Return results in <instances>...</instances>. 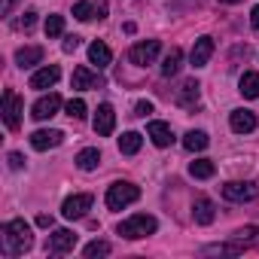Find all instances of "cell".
<instances>
[{
  "instance_id": "obj_2",
  "label": "cell",
  "mask_w": 259,
  "mask_h": 259,
  "mask_svg": "<svg viewBox=\"0 0 259 259\" xmlns=\"http://www.w3.org/2000/svg\"><path fill=\"white\" fill-rule=\"evenodd\" d=\"M156 229H159L156 217H150V213H135V217L122 220L116 232H119L122 238H132V241H138V238H147V235H153Z\"/></svg>"
},
{
  "instance_id": "obj_20",
  "label": "cell",
  "mask_w": 259,
  "mask_h": 259,
  "mask_svg": "<svg viewBox=\"0 0 259 259\" xmlns=\"http://www.w3.org/2000/svg\"><path fill=\"white\" fill-rule=\"evenodd\" d=\"M43 61V46H22L19 52H16V64L25 70V67H34V64H40Z\"/></svg>"
},
{
  "instance_id": "obj_21",
  "label": "cell",
  "mask_w": 259,
  "mask_h": 259,
  "mask_svg": "<svg viewBox=\"0 0 259 259\" xmlns=\"http://www.w3.org/2000/svg\"><path fill=\"white\" fill-rule=\"evenodd\" d=\"M207 144H210V138L204 132H186L183 135V150L186 153H201V150H207Z\"/></svg>"
},
{
  "instance_id": "obj_41",
  "label": "cell",
  "mask_w": 259,
  "mask_h": 259,
  "mask_svg": "<svg viewBox=\"0 0 259 259\" xmlns=\"http://www.w3.org/2000/svg\"><path fill=\"white\" fill-rule=\"evenodd\" d=\"M220 4H241V0H220Z\"/></svg>"
},
{
  "instance_id": "obj_9",
  "label": "cell",
  "mask_w": 259,
  "mask_h": 259,
  "mask_svg": "<svg viewBox=\"0 0 259 259\" xmlns=\"http://www.w3.org/2000/svg\"><path fill=\"white\" fill-rule=\"evenodd\" d=\"M61 141H64V132H58V128H40V132L31 135V147H34L37 153H46V150L58 147Z\"/></svg>"
},
{
  "instance_id": "obj_13",
  "label": "cell",
  "mask_w": 259,
  "mask_h": 259,
  "mask_svg": "<svg viewBox=\"0 0 259 259\" xmlns=\"http://www.w3.org/2000/svg\"><path fill=\"white\" fill-rule=\"evenodd\" d=\"M147 135H150V141H153L159 150H165V147H171V144H174V132H171V125H168V122L153 119V122L147 125Z\"/></svg>"
},
{
  "instance_id": "obj_36",
  "label": "cell",
  "mask_w": 259,
  "mask_h": 259,
  "mask_svg": "<svg viewBox=\"0 0 259 259\" xmlns=\"http://www.w3.org/2000/svg\"><path fill=\"white\" fill-rule=\"evenodd\" d=\"M22 165H25V159H22V153H10V168H13V171H19Z\"/></svg>"
},
{
  "instance_id": "obj_26",
  "label": "cell",
  "mask_w": 259,
  "mask_h": 259,
  "mask_svg": "<svg viewBox=\"0 0 259 259\" xmlns=\"http://www.w3.org/2000/svg\"><path fill=\"white\" fill-rule=\"evenodd\" d=\"M213 162L210 159H195L192 165H189V174L195 177V180H207V177H213Z\"/></svg>"
},
{
  "instance_id": "obj_24",
  "label": "cell",
  "mask_w": 259,
  "mask_h": 259,
  "mask_svg": "<svg viewBox=\"0 0 259 259\" xmlns=\"http://www.w3.org/2000/svg\"><path fill=\"white\" fill-rule=\"evenodd\" d=\"M98 165H101V153H98L95 147L79 150V156H76V168H79V171H95Z\"/></svg>"
},
{
  "instance_id": "obj_10",
  "label": "cell",
  "mask_w": 259,
  "mask_h": 259,
  "mask_svg": "<svg viewBox=\"0 0 259 259\" xmlns=\"http://www.w3.org/2000/svg\"><path fill=\"white\" fill-rule=\"evenodd\" d=\"M198 98H201V85H198L195 79H183L180 89H177V95H174L177 107H183V110H195Z\"/></svg>"
},
{
  "instance_id": "obj_28",
  "label": "cell",
  "mask_w": 259,
  "mask_h": 259,
  "mask_svg": "<svg viewBox=\"0 0 259 259\" xmlns=\"http://www.w3.org/2000/svg\"><path fill=\"white\" fill-rule=\"evenodd\" d=\"M98 13H95V4H89V0H79V4H73V19L79 22H92Z\"/></svg>"
},
{
  "instance_id": "obj_39",
  "label": "cell",
  "mask_w": 259,
  "mask_h": 259,
  "mask_svg": "<svg viewBox=\"0 0 259 259\" xmlns=\"http://www.w3.org/2000/svg\"><path fill=\"white\" fill-rule=\"evenodd\" d=\"M37 226H43V229H52V217L40 213V217H37Z\"/></svg>"
},
{
  "instance_id": "obj_8",
  "label": "cell",
  "mask_w": 259,
  "mask_h": 259,
  "mask_svg": "<svg viewBox=\"0 0 259 259\" xmlns=\"http://www.w3.org/2000/svg\"><path fill=\"white\" fill-rule=\"evenodd\" d=\"M159 49H162V43H159V40H144V43L132 46L128 58H132V64H141V67H147V64H153V61H156Z\"/></svg>"
},
{
  "instance_id": "obj_6",
  "label": "cell",
  "mask_w": 259,
  "mask_h": 259,
  "mask_svg": "<svg viewBox=\"0 0 259 259\" xmlns=\"http://www.w3.org/2000/svg\"><path fill=\"white\" fill-rule=\"evenodd\" d=\"M92 128H95V135H98V138H110V135H113V128H116V110H113L110 104H101V107L95 110Z\"/></svg>"
},
{
  "instance_id": "obj_38",
  "label": "cell",
  "mask_w": 259,
  "mask_h": 259,
  "mask_svg": "<svg viewBox=\"0 0 259 259\" xmlns=\"http://www.w3.org/2000/svg\"><path fill=\"white\" fill-rule=\"evenodd\" d=\"M16 4H19V0H4V7H0V13H4V16H10Z\"/></svg>"
},
{
  "instance_id": "obj_14",
  "label": "cell",
  "mask_w": 259,
  "mask_h": 259,
  "mask_svg": "<svg viewBox=\"0 0 259 259\" xmlns=\"http://www.w3.org/2000/svg\"><path fill=\"white\" fill-rule=\"evenodd\" d=\"M210 55H213V37H198L189 52V61H192V67H204L210 61Z\"/></svg>"
},
{
  "instance_id": "obj_31",
  "label": "cell",
  "mask_w": 259,
  "mask_h": 259,
  "mask_svg": "<svg viewBox=\"0 0 259 259\" xmlns=\"http://www.w3.org/2000/svg\"><path fill=\"white\" fill-rule=\"evenodd\" d=\"M64 34V16H49L46 19V37H61Z\"/></svg>"
},
{
  "instance_id": "obj_29",
  "label": "cell",
  "mask_w": 259,
  "mask_h": 259,
  "mask_svg": "<svg viewBox=\"0 0 259 259\" xmlns=\"http://www.w3.org/2000/svg\"><path fill=\"white\" fill-rule=\"evenodd\" d=\"M85 259H101V256H110V244L107 241H92V244H85Z\"/></svg>"
},
{
  "instance_id": "obj_11",
  "label": "cell",
  "mask_w": 259,
  "mask_h": 259,
  "mask_svg": "<svg viewBox=\"0 0 259 259\" xmlns=\"http://www.w3.org/2000/svg\"><path fill=\"white\" fill-rule=\"evenodd\" d=\"M76 247V235L70 232V229H55L52 235H49V244H46V253H52V256H58V253H67V250H73Z\"/></svg>"
},
{
  "instance_id": "obj_35",
  "label": "cell",
  "mask_w": 259,
  "mask_h": 259,
  "mask_svg": "<svg viewBox=\"0 0 259 259\" xmlns=\"http://www.w3.org/2000/svg\"><path fill=\"white\" fill-rule=\"evenodd\" d=\"M135 113H138V116H150V113H153V104H150V101H138Z\"/></svg>"
},
{
  "instance_id": "obj_22",
  "label": "cell",
  "mask_w": 259,
  "mask_h": 259,
  "mask_svg": "<svg viewBox=\"0 0 259 259\" xmlns=\"http://www.w3.org/2000/svg\"><path fill=\"white\" fill-rule=\"evenodd\" d=\"M238 92L247 98V101H253V98H259V73H253V70H247L244 76H241V82H238Z\"/></svg>"
},
{
  "instance_id": "obj_1",
  "label": "cell",
  "mask_w": 259,
  "mask_h": 259,
  "mask_svg": "<svg viewBox=\"0 0 259 259\" xmlns=\"http://www.w3.org/2000/svg\"><path fill=\"white\" fill-rule=\"evenodd\" d=\"M4 253L7 256H22L34 247V235H31V226L25 220H10L4 223Z\"/></svg>"
},
{
  "instance_id": "obj_32",
  "label": "cell",
  "mask_w": 259,
  "mask_h": 259,
  "mask_svg": "<svg viewBox=\"0 0 259 259\" xmlns=\"http://www.w3.org/2000/svg\"><path fill=\"white\" fill-rule=\"evenodd\" d=\"M235 238H238L241 244H253V247H259V229H256V226H247V229L235 232Z\"/></svg>"
},
{
  "instance_id": "obj_17",
  "label": "cell",
  "mask_w": 259,
  "mask_h": 259,
  "mask_svg": "<svg viewBox=\"0 0 259 259\" xmlns=\"http://www.w3.org/2000/svg\"><path fill=\"white\" fill-rule=\"evenodd\" d=\"M192 217H195V223L198 226H210L213 223V217H217V204L210 201V198H195V204H192Z\"/></svg>"
},
{
  "instance_id": "obj_15",
  "label": "cell",
  "mask_w": 259,
  "mask_h": 259,
  "mask_svg": "<svg viewBox=\"0 0 259 259\" xmlns=\"http://www.w3.org/2000/svg\"><path fill=\"white\" fill-rule=\"evenodd\" d=\"M58 76H61L58 64H46V67H40V70L31 76V89H37V92H43V89H52V85L58 82Z\"/></svg>"
},
{
  "instance_id": "obj_27",
  "label": "cell",
  "mask_w": 259,
  "mask_h": 259,
  "mask_svg": "<svg viewBox=\"0 0 259 259\" xmlns=\"http://www.w3.org/2000/svg\"><path fill=\"white\" fill-rule=\"evenodd\" d=\"M244 247L247 244H241L235 238L232 244H210V247H204V253H229V256H238V253H244Z\"/></svg>"
},
{
  "instance_id": "obj_18",
  "label": "cell",
  "mask_w": 259,
  "mask_h": 259,
  "mask_svg": "<svg viewBox=\"0 0 259 259\" xmlns=\"http://www.w3.org/2000/svg\"><path fill=\"white\" fill-rule=\"evenodd\" d=\"M70 85H73V89H79V92H82V89H95V85H101V76H98L95 70H89L85 64H79V67L73 70Z\"/></svg>"
},
{
  "instance_id": "obj_30",
  "label": "cell",
  "mask_w": 259,
  "mask_h": 259,
  "mask_svg": "<svg viewBox=\"0 0 259 259\" xmlns=\"http://www.w3.org/2000/svg\"><path fill=\"white\" fill-rule=\"evenodd\" d=\"M64 110H67V116H70V119H85V110H89V107H85V101H82V98H70Z\"/></svg>"
},
{
  "instance_id": "obj_3",
  "label": "cell",
  "mask_w": 259,
  "mask_h": 259,
  "mask_svg": "<svg viewBox=\"0 0 259 259\" xmlns=\"http://www.w3.org/2000/svg\"><path fill=\"white\" fill-rule=\"evenodd\" d=\"M141 198V189L135 186V183H125V180H119V183H113L110 189H107V207L110 210H122V207H128V204H135Z\"/></svg>"
},
{
  "instance_id": "obj_4",
  "label": "cell",
  "mask_w": 259,
  "mask_h": 259,
  "mask_svg": "<svg viewBox=\"0 0 259 259\" xmlns=\"http://www.w3.org/2000/svg\"><path fill=\"white\" fill-rule=\"evenodd\" d=\"M22 113H25V101L13 89H7L4 92V122H7L10 132H16V128L22 125Z\"/></svg>"
},
{
  "instance_id": "obj_23",
  "label": "cell",
  "mask_w": 259,
  "mask_h": 259,
  "mask_svg": "<svg viewBox=\"0 0 259 259\" xmlns=\"http://www.w3.org/2000/svg\"><path fill=\"white\" fill-rule=\"evenodd\" d=\"M180 67H183V52L174 46V49L165 55V61H162V76H177Z\"/></svg>"
},
{
  "instance_id": "obj_37",
  "label": "cell",
  "mask_w": 259,
  "mask_h": 259,
  "mask_svg": "<svg viewBox=\"0 0 259 259\" xmlns=\"http://www.w3.org/2000/svg\"><path fill=\"white\" fill-rule=\"evenodd\" d=\"M95 13L98 19H107V0H95Z\"/></svg>"
},
{
  "instance_id": "obj_16",
  "label": "cell",
  "mask_w": 259,
  "mask_h": 259,
  "mask_svg": "<svg viewBox=\"0 0 259 259\" xmlns=\"http://www.w3.org/2000/svg\"><path fill=\"white\" fill-rule=\"evenodd\" d=\"M229 125H232L235 135H247V132H253V128H256V116L250 110H232Z\"/></svg>"
},
{
  "instance_id": "obj_12",
  "label": "cell",
  "mask_w": 259,
  "mask_h": 259,
  "mask_svg": "<svg viewBox=\"0 0 259 259\" xmlns=\"http://www.w3.org/2000/svg\"><path fill=\"white\" fill-rule=\"evenodd\" d=\"M58 107H61V98H58L55 92H49V95H43V98L31 107V116H34L37 122H46V119H52V116L58 113Z\"/></svg>"
},
{
  "instance_id": "obj_19",
  "label": "cell",
  "mask_w": 259,
  "mask_h": 259,
  "mask_svg": "<svg viewBox=\"0 0 259 259\" xmlns=\"http://www.w3.org/2000/svg\"><path fill=\"white\" fill-rule=\"evenodd\" d=\"M89 61H92L98 70H104V67L113 61V52H110V46H107V43H101V40H95V43L89 46Z\"/></svg>"
},
{
  "instance_id": "obj_33",
  "label": "cell",
  "mask_w": 259,
  "mask_h": 259,
  "mask_svg": "<svg viewBox=\"0 0 259 259\" xmlns=\"http://www.w3.org/2000/svg\"><path fill=\"white\" fill-rule=\"evenodd\" d=\"M34 25H37V13H34V10H28V13H22V19L16 22V28H19V31H31Z\"/></svg>"
},
{
  "instance_id": "obj_7",
  "label": "cell",
  "mask_w": 259,
  "mask_h": 259,
  "mask_svg": "<svg viewBox=\"0 0 259 259\" xmlns=\"http://www.w3.org/2000/svg\"><path fill=\"white\" fill-rule=\"evenodd\" d=\"M92 195L89 192H79V195H70V198H64V204H61V213H64V220H82L85 217V210L92 207Z\"/></svg>"
},
{
  "instance_id": "obj_5",
  "label": "cell",
  "mask_w": 259,
  "mask_h": 259,
  "mask_svg": "<svg viewBox=\"0 0 259 259\" xmlns=\"http://www.w3.org/2000/svg\"><path fill=\"white\" fill-rule=\"evenodd\" d=\"M223 198L235 201V204H247V201L256 198V183H250V180H232V183L223 186Z\"/></svg>"
},
{
  "instance_id": "obj_40",
  "label": "cell",
  "mask_w": 259,
  "mask_h": 259,
  "mask_svg": "<svg viewBox=\"0 0 259 259\" xmlns=\"http://www.w3.org/2000/svg\"><path fill=\"white\" fill-rule=\"evenodd\" d=\"M250 25L259 31V7H253V10H250Z\"/></svg>"
},
{
  "instance_id": "obj_25",
  "label": "cell",
  "mask_w": 259,
  "mask_h": 259,
  "mask_svg": "<svg viewBox=\"0 0 259 259\" xmlns=\"http://www.w3.org/2000/svg\"><path fill=\"white\" fill-rule=\"evenodd\" d=\"M141 144H144V138H141L138 132H125V135L119 138V153H122V156H135V153L141 150Z\"/></svg>"
},
{
  "instance_id": "obj_34",
  "label": "cell",
  "mask_w": 259,
  "mask_h": 259,
  "mask_svg": "<svg viewBox=\"0 0 259 259\" xmlns=\"http://www.w3.org/2000/svg\"><path fill=\"white\" fill-rule=\"evenodd\" d=\"M61 49H64L67 55H70V52H76V49H79V37H76V34H73V37H64V43H61Z\"/></svg>"
}]
</instances>
